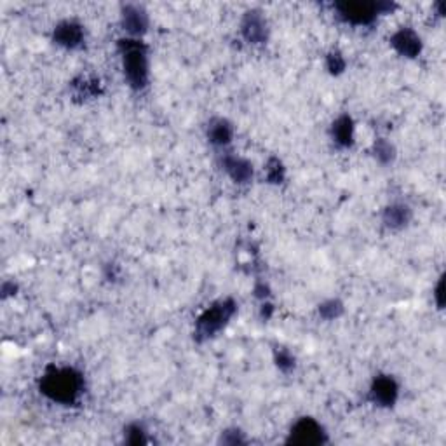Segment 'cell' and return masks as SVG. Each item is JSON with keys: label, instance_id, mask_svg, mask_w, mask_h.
<instances>
[{"label": "cell", "instance_id": "6da1fadb", "mask_svg": "<svg viewBox=\"0 0 446 446\" xmlns=\"http://www.w3.org/2000/svg\"><path fill=\"white\" fill-rule=\"evenodd\" d=\"M84 387L80 373L72 368H51L41 380V392L55 403L72 405L77 401Z\"/></svg>", "mask_w": 446, "mask_h": 446}, {"label": "cell", "instance_id": "7a4b0ae2", "mask_svg": "<svg viewBox=\"0 0 446 446\" xmlns=\"http://www.w3.org/2000/svg\"><path fill=\"white\" fill-rule=\"evenodd\" d=\"M124 75L134 89H143L148 84V52L140 38H124L119 42Z\"/></svg>", "mask_w": 446, "mask_h": 446}, {"label": "cell", "instance_id": "3957f363", "mask_svg": "<svg viewBox=\"0 0 446 446\" xmlns=\"http://www.w3.org/2000/svg\"><path fill=\"white\" fill-rule=\"evenodd\" d=\"M236 303L233 300L225 298L220 300V302L213 303L210 309L204 310L201 314V317L197 319L196 324V331H197V338L204 340V338H211L218 333V331L223 330L226 326L232 316L236 314Z\"/></svg>", "mask_w": 446, "mask_h": 446}, {"label": "cell", "instance_id": "277c9868", "mask_svg": "<svg viewBox=\"0 0 446 446\" xmlns=\"http://www.w3.org/2000/svg\"><path fill=\"white\" fill-rule=\"evenodd\" d=\"M289 443L302 445V446H312V445H323L326 441V434H324L323 427L316 422L314 419L303 417L295 426L292 427L289 433Z\"/></svg>", "mask_w": 446, "mask_h": 446}, {"label": "cell", "instance_id": "5b68a950", "mask_svg": "<svg viewBox=\"0 0 446 446\" xmlns=\"http://www.w3.org/2000/svg\"><path fill=\"white\" fill-rule=\"evenodd\" d=\"M335 7L340 17L352 24H370L378 16L377 2H340Z\"/></svg>", "mask_w": 446, "mask_h": 446}, {"label": "cell", "instance_id": "8992f818", "mask_svg": "<svg viewBox=\"0 0 446 446\" xmlns=\"http://www.w3.org/2000/svg\"><path fill=\"white\" fill-rule=\"evenodd\" d=\"M399 387L396 380L389 375H380L373 380L370 387V399L377 406H392L398 399Z\"/></svg>", "mask_w": 446, "mask_h": 446}, {"label": "cell", "instance_id": "52a82bcc", "mask_svg": "<svg viewBox=\"0 0 446 446\" xmlns=\"http://www.w3.org/2000/svg\"><path fill=\"white\" fill-rule=\"evenodd\" d=\"M122 27L133 38H138L148 30V14L141 6L127 3L122 7Z\"/></svg>", "mask_w": 446, "mask_h": 446}, {"label": "cell", "instance_id": "ba28073f", "mask_svg": "<svg viewBox=\"0 0 446 446\" xmlns=\"http://www.w3.org/2000/svg\"><path fill=\"white\" fill-rule=\"evenodd\" d=\"M52 38H55L56 44L63 45V48L66 49L80 48L84 42V28L82 24H79L73 20L62 21V23L55 28Z\"/></svg>", "mask_w": 446, "mask_h": 446}, {"label": "cell", "instance_id": "9c48e42d", "mask_svg": "<svg viewBox=\"0 0 446 446\" xmlns=\"http://www.w3.org/2000/svg\"><path fill=\"white\" fill-rule=\"evenodd\" d=\"M391 44L396 51L406 58H415L422 51V41L412 28H399L391 38Z\"/></svg>", "mask_w": 446, "mask_h": 446}, {"label": "cell", "instance_id": "30bf717a", "mask_svg": "<svg viewBox=\"0 0 446 446\" xmlns=\"http://www.w3.org/2000/svg\"><path fill=\"white\" fill-rule=\"evenodd\" d=\"M243 37L251 44H260L267 38V23L258 10H250L243 20Z\"/></svg>", "mask_w": 446, "mask_h": 446}, {"label": "cell", "instance_id": "8fae6325", "mask_svg": "<svg viewBox=\"0 0 446 446\" xmlns=\"http://www.w3.org/2000/svg\"><path fill=\"white\" fill-rule=\"evenodd\" d=\"M223 168L236 183H247L253 178L251 162H247L243 157H237V155H225L223 157Z\"/></svg>", "mask_w": 446, "mask_h": 446}, {"label": "cell", "instance_id": "7c38bea8", "mask_svg": "<svg viewBox=\"0 0 446 446\" xmlns=\"http://www.w3.org/2000/svg\"><path fill=\"white\" fill-rule=\"evenodd\" d=\"M331 136L338 147H350L354 141V122L349 115H340L331 127Z\"/></svg>", "mask_w": 446, "mask_h": 446}, {"label": "cell", "instance_id": "4fadbf2b", "mask_svg": "<svg viewBox=\"0 0 446 446\" xmlns=\"http://www.w3.org/2000/svg\"><path fill=\"white\" fill-rule=\"evenodd\" d=\"M233 129L229 120L225 119H213L208 126V138L217 147H226L232 141Z\"/></svg>", "mask_w": 446, "mask_h": 446}, {"label": "cell", "instance_id": "5bb4252c", "mask_svg": "<svg viewBox=\"0 0 446 446\" xmlns=\"http://www.w3.org/2000/svg\"><path fill=\"white\" fill-rule=\"evenodd\" d=\"M410 218H412V210L405 204H391L384 211V223L389 229H401L408 225Z\"/></svg>", "mask_w": 446, "mask_h": 446}, {"label": "cell", "instance_id": "9a60e30c", "mask_svg": "<svg viewBox=\"0 0 446 446\" xmlns=\"http://www.w3.org/2000/svg\"><path fill=\"white\" fill-rule=\"evenodd\" d=\"M73 89H75L77 96L87 100V98H93V96H96L98 93H100V82H96V80H93V79H86V77H82L79 82H73Z\"/></svg>", "mask_w": 446, "mask_h": 446}, {"label": "cell", "instance_id": "2e32d148", "mask_svg": "<svg viewBox=\"0 0 446 446\" xmlns=\"http://www.w3.org/2000/svg\"><path fill=\"white\" fill-rule=\"evenodd\" d=\"M373 154L382 164H389L394 159V147L387 140H377L373 145Z\"/></svg>", "mask_w": 446, "mask_h": 446}, {"label": "cell", "instance_id": "e0dca14e", "mask_svg": "<svg viewBox=\"0 0 446 446\" xmlns=\"http://www.w3.org/2000/svg\"><path fill=\"white\" fill-rule=\"evenodd\" d=\"M342 312H343V305L342 302H338V300H328V302H324L323 305H319V314L328 321L336 319V317H338Z\"/></svg>", "mask_w": 446, "mask_h": 446}, {"label": "cell", "instance_id": "ac0fdd59", "mask_svg": "<svg viewBox=\"0 0 446 446\" xmlns=\"http://www.w3.org/2000/svg\"><path fill=\"white\" fill-rule=\"evenodd\" d=\"M285 178V168L279 159H271L267 164V180L271 183H281Z\"/></svg>", "mask_w": 446, "mask_h": 446}, {"label": "cell", "instance_id": "d6986e66", "mask_svg": "<svg viewBox=\"0 0 446 446\" xmlns=\"http://www.w3.org/2000/svg\"><path fill=\"white\" fill-rule=\"evenodd\" d=\"M126 441L131 445H141L147 441V436H145V429L140 426V424H133L126 429Z\"/></svg>", "mask_w": 446, "mask_h": 446}, {"label": "cell", "instance_id": "ffe728a7", "mask_svg": "<svg viewBox=\"0 0 446 446\" xmlns=\"http://www.w3.org/2000/svg\"><path fill=\"white\" fill-rule=\"evenodd\" d=\"M326 66H328V70H330V73L338 75V73H342L343 70H345V59H343V56L340 55L338 51H333L328 55Z\"/></svg>", "mask_w": 446, "mask_h": 446}, {"label": "cell", "instance_id": "44dd1931", "mask_svg": "<svg viewBox=\"0 0 446 446\" xmlns=\"http://www.w3.org/2000/svg\"><path fill=\"white\" fill-rule=\"evenodd\" d=\"M275 364H278L279 370L289 371L293 366H295V357H293L288 350L281 349L275 352Z\"/></svg>", "mask_w": 446, "mask_h": 446}, {"label": "cell", "instance_id": "7402d4cb", "mask_svg": "<svg viewBox=\"0 0 446 446\" xmlns=\"http://www.w3.org/2000/svg\"><path fill=\"white\" fill-rule=\"evenodd\" d=\"M436 296H438V305H443V279H441L440 285H438Z\"/></svg>", "mask_w": 446, "mask_h": 446}]
</instances>
